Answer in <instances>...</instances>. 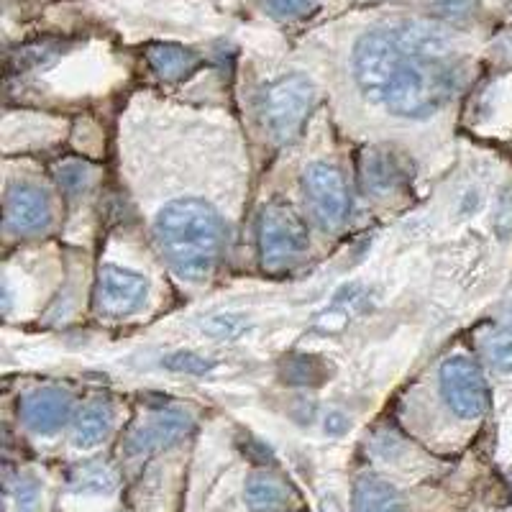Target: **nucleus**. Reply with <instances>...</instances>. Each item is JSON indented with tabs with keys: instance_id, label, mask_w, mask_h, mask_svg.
Masks as SVG:
<instances>
[{
	"instance_id": "4be33fe9",
	"label": "nucleus",
	"mask_w": 512,
	"mask_h": 512,
	"mask_svg": "<svg viewBox=\"0 0 512 512\" xmlns=\"http://www.w3.org/2000/svg\"><path fill=\"white\" fill-rule=\"evenodd\" d=\"M162 364L169 369V372L195 374V377H200V374H208L210 369L216 367L213 361L205 359V356H200V354H192V351H175V354L164 356Z\"/></svg>"
},
{
	"instance_id": "1a4fd4ad",
	"label": "nucleus",
	"mask_w": 512,
	"mask_h": 512,
	"mask_svg": "<svg viewBox=\"0 0 512 512\" xmlns=\"http://www.w3.org/2000/svg\"><path fill=\"white\" fill-rule=\"evenodd\" d=\"M192 431V415L182 408H169L154 415L152 420H146L139 425L131 436L123 443V454L136 459V456L152 454L159 448H167L172 443L182 441L187 433Z\"/></svg>"
},
{
	"instance_id": "0eeeda50",
	"label": "nucleus",
	"mask_w": 512,
	"mask_h": 512,
	"mask_svg": "<svg viewBox=\"0 0 512 512\" xmlns=\"http://www.w3.org/2000/svg\"><path fill=\"white\" fill-rule=\"evenodd\" d=\"M149 297V280L144 274L105 264L98 274L95 305L105 315H128L139 310Z\"/></svg>"
},
{
	"instance_id": "a211bd4d",
	"label": "nucleus",
	"mask_w": 512,
	"mask_h": 512,
	"mask_svg": "<svg viewBox=\"0 0 512 512\" xmlns=\"http://www.w3.org/2000/svg\"><path fill=\"white\" fill-rule=\"evenodd\" d=\"M11 502L16 512H39L41 484L31 474H18L11 484Z\"/></svg>"
},
{
	"instance_id": "7ed1b4c3",
	"label": "nucleus",
	"mask_w": 512,
	"mask_h": 512,
	"mask_svg": "<svg viewBox=\"0 0 512 512\" xmlns=\"http://www.w3.org/2000/svg\"><path fill=\"white\" fill-rule=\"evenodd\" d=\"M315 98H318L315 82L303 72H290L272 80L259 98V121L264 131L280 144L292 141L300 134L308 113L313 111Z\"/></svg>"
},
{
	"instance_id": "f3484780",
	"label": "nucleus",
	"mask_w": 512,
	"mask_h": 512,
	"mask_svg": "<svg viewBox=\"0 0 512 512\" xmlns=\"http://www.w3.org/2000/svg\"><path fill=\"white\" fill-rule=\"evenodd\" d=\"M246 328H249V320L239 313H216L203 320V333L216 341H233L246 333Z\"/></svg>"
},
{
	"instance_id": "393cba45",
	"label": "nucleus",
	"mask_w": 512,
	"mask_h": 512,
	"mask_svg": "<svg viewBox=\"0 0 512 512\" xmlns=\"http://www.w3.org/2000/svg\"><path fill=\"white\" fill-rule=\"evenodd\" d=\"M349 428H351V420L346 418L344 413H338V410L328 413V418H326V433H328V436H344Z\"/></svg>"
},
{
	"instance_id": "412c9836",
	"label": "nucleus",
	"mask_w": 512,
	"mask_h": 512,
	"mask_svg": "<svg viewBox=\"0 0 512 512\" xmlns=\"http://www.w3.org/2000/svg\"><path fill=\"white\" fill-rule=\"evenodd\" d=\"M492 231L500 241L512 239V187L505 185L495 198L492 208Z\"/></svg>"
},
{
	"instance_id": "9d476101",
	"label": "nucleus",
	"mask_w": 512,
	"mask_h": 512,
	"mask_svg": "<svg viewBox=\"0 0 512 512\" xmlns=\"http://www.w3.org/2000/svg\"><path fill=\"white\" fill-rule=\"evenodd\" d=\"M18 413L29 431L39 436H54L72 418V397L57 387H41L21 400Z\"/></svg>"
},
{
	"instance_id": "dca6fc26",
	"label": "nucleus",
	"mask_w": 512,
	"mask_h": 512,
	"mask_svg": "<svg viewBox=\"0 0 512 512\" xmlns=\"http://www.w3.org/2000/svg\"><path fill=\"white\" fill-rule=\"evenodd\" d=\"M70 487L82 495H111L116 489V472L108 464L88 461L70 472Z\"/></svg>"
},
{
	"instance_id": "aec40b11",
	"label": "nucleus",
	"mask_w": 512,
	"mask_h": 512,
	"mask_svg": "<svg viewBox=\"0 0 512 512\" xmlns=\"http://www.w3.org/2000/svg\"><path fill=\"white\" fill-rule=\"evenodd\" d=\"M487 359L500 374H512V333L497 331L487 338Z\"/></svg>"
},
{
	"instance_id": "20e7f679",
	"label": "nucleus",
	"mask_w": 512,
	"mask_h": 512,
	"mask_svg": "<svg viewBox=\"0 0 512 512\" xmlns=\"http://www.w3.org/2000/svg\"><path fill=\"white\" fill-rule=\"evenodd\" d=\"M256 236H259L262 267L269 272L292 267L310 246L305 221L280 200L264 205V210L259 213V223H256Z\"/></svg>"
},
{
	"instance_id": "2eb2a0df",
	"label": "nucleus",
	"mask_w": 512,
	"mask_h": 512,
	"mask_svg": "<svg viewBox=\"0 0 512 512\" xmlns=\"http://www.w3.org/2000/svg\"><path fill=\"white\" fill-rule=\"evenodd\" d=\"M146 59L152 64V70L167 82L182 80L198 67V54L187 47H180V44H169V41L152 44L146 49Z\"/></svg>"
},
{
	"instance_id": "f257e3e1",
	"label": "nucleus",
	"mask_w": 512,
	"mask_h": 512,
	"mask_svg": "<svg viewBox=\"0 0 512 512\" xmlns=\"http://www.w3.org/2000/svg\"><path fill=\"white\" fill-rule=\"evenodd\" d=\"M351 62L361 95L410 121L436 116L464 85V64L456 57L454 39L420 21L361 34Z\"/></svg>"
},
{
	"instance_id": "9b49d317",
	"label": "nucleus",
	"mask_w": 512,
	"mask_h": 512,
	"mask_svg": "<svg viewBox=\"0 0 512 512\" xmlns=\"http://www.w3.org/2000/svg\"><path fill=\"white\" fill-rule=\"evenodd\" d=\"M405 177H408V169H405L402 159L392 149L374 146V149L364 152V159H361V185H364L369 195L384 198V195L400 190Z\"/></svg>"
},
{
	"instance_id": "b1692460",
	"label": "nucleus",
	"mask_w": 512,
	"mask_h": 512,
	"mask_svg": "<svg viewBox=\"0 0 512 512\" xmlns=\"http://www.w3.org/2000/svg\"><path fill=\"white\" fill-rule=\"evenodd\" d=\"M310 8H313V0H264V11L280 21L308 16Z\"/></svg>"
},
{
	"instance_id": "6e6552de",
	"label": "nucleus",
	"mask_w": 512,
	"mask_h": 512,
	"mask_svg": "<svg viewBox=\"0 0 512 512\" xmlns=\"http://www.w3.org/2000/svg\"><path fill=\"white\" fill-rule=\"evenodd\" d=\"M6 231L39 233L47 231L54 221V205L49 192L34 182H16L6 190Z\"/></svg>"
},
{
	"instance_id": "f03ea898",
	"label": "nucleus",
	"mask_w": 512,
	"mask_h": 512,
	"mask_svg": "<svg viewBox=\"0 0 512 512\" xmlns=\"http://www.w3.org/2000/svg\"><path fill=\"white\" fill-rule=\"evenodd\" d=\"M154 239L167 264L187 282H203L216 272L226 249V223L200 198H180L154 218Z\"/></svg>"
},
{
	"instance_id": "39448f33",
	"label": "nucleus",
	"mask_w": 512,
	"mask_h": 512,
	"mask_svg": "<svg viewBox=\"0 0 512 512\" xmlns=\"http://www.w3.org/2000/svg\"><path fill=\"white\" fill-rule=\"evenodd\" d=\"M300 187L308 213L323 231H336L344 226L351 210V195L344 177L333 164L310 162L303 169Z\"/></svg>"
},
{
	"instance_id": "f8f14e48",
	"label": "nucleus",
	"mask_w": 512,
	"mask_h": 512,
	"mask_svg": "<svg viewBox=\"0 0 512 512\" xmlns=\"http://www.w3.org/2000/svg\"><path fill=\"white\" fill-rule=\"evenodd\" d=\"M354 512H408L400 489L377 474H361L354 484Z\"/></svg>"
},
{
	"instance_id": "ddd939ff",
	"label": "nucleus",
	"mask_w": 512,
	"mask_h": 512,
	"mask_svg": "<svg viewBox=\"0 0 512 512\" xmlns=\"http://www.w3.org/2000/svg\"><path fill=\"white\" fill-rule=\"evenodd\" d=\"M113 405L108 400H90L88 405H82L80 413L75 415V436L72 443L77 448H95L111 436L113 431Z\"/></svg>"
},
{
	"instance_id": "5701e85b",
	"label": "nucleus",
	"mask_w": 512,
	"mask_h": 512,
	"mask_svg": "<svg viewBox=\"0 0 512 512\" xmlns=\"http://www.w3.org/2000/svg\"><path fill=\"white\" fill-rule=\"evenodd\" d=\"M428 8L443 21H466L477 11V0H428Z\"/></svg>"
},
{
	"instance_id": "423d86ee",
	"label": "nucleus",
	"mask_w": 512,
	"mask_h": 512,
	"mask_svg": "<svg viewBox=\"0 0 512 512\" xmlns=\"http://www.w3.org/2000/svg\"><path fill=\"white\" fill-rule=\"evenodd\" d=\"M441 395L448 408L464 420L482 418L489 408V392L484 374L466 356H451V359L443 361Z\"/></svg>"
},
{
	"instance_id": "a878e982",
	"label": "nucleus",
	"mask_w": 512,
	"mask_h": 512,
	"mask_svg": "<svg viewBox=\"0 0 512 512\" xmlns=\"http://www.w3.org/2000/svg\"><path fill=\"white\" fill-rule=\"evenodd\" d=\"M320 512H344V507H341V502H338L336 497L326 495L320 500Z\"/></svg>"
},
{
	"instance_id": "4468645a",
	"label": "nucleus",
	"mask_w": 512,
	"mask_h": 512,
	"mask_svg": "<svg viewBox=\"0 0 512 512\" xmlns=\"http://www.w3.org/2000/svg\"><path fill=\"white\" fill-rule=\"evenodd\" d=\"M244 500L251 512H287L290 510V487L269 472H254L246 479Z\"/></svg>"
},
{
	"instance_id": "6ab92c4d",
	"label": "nucleus",
	"mask_w": 512,
	"mask_h": 512,
	"mask_svg": "<svg viewBox=\"0 0 512 512\" xmlns=\"http://www.w3.org/2000/svg\"><path fill=\"white\" fill-rule=\"evenodd\" d=\"M95 177V169L85 162H64L62 167L57 169V182L64 192L70 195H80L90 187Z\"/></svg>"
}]
</instances>
